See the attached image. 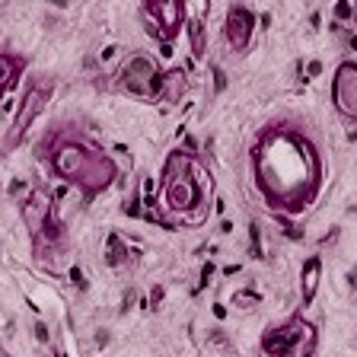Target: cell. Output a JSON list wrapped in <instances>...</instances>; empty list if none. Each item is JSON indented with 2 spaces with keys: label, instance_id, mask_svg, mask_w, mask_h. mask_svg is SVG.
Instances as JSON below:
<instances>
[{
  "label": "cell",
  "instance_id": "obj_1",
  "mask_svg": "<svg viewBox=\"0 0 357 357\" xmlns=\"http://www.w3.org/2000/svg\"><path fill=\"white\" fill-rule=\"evenodd\" d=\"M252 182L268 208L297 214L310 208L322 182V160L303 131L275 128L252 147Z\"/></svg>",
  "mask_w": 357,
  "mask_h": 357
},
{
  "label": "cell",
  "instance_id": "obj_2",
  "mask_svg": "<svg viewBox=\"0 0 357 357\" xmlns=\"http://www.w3.org/2000/svg\"><path fill=\"white\" fill-rule=\"evenodd\" d=\"M211 178L192 153H172L160 182V208L178 223H201L208 217Z\"/></svg>",
  "mask_w": 357,
  "mask_h": 357
},
{
  "label": "cell",
  "instance_id": "obj_3",
  "mask_svg": "<svg viewBox=\"0 0 357 357\" xmlns=\"http://www.w3.org/2000/svg\"><path fill=\"white\" fill-rule=\"evenodd\" d=\"M52 169L58 172L64 182L83 188V195H96L115 178V163L102 150H96L93 144L80 141V137H58L48 153Z\"/></svg>",
  "mask_w": 357,
  "mask_h": 357
},
{
  "label": "cell",
  "instance_id": "obj_4",
  "mask_svg": "<svg viewBox=\"0 0 357 357\" xmlns=\"http://www.w3.org/2000/svg\"><path fill=\"white\" fill-rule=\"evenodd\" d=\"M316 348V328L300 316H290L281 326H271L261 335L265 357H310Z\"/></svg>",
  "mask_w": 357,
  "mask_h": 357
},
{
  "label": "cell",
  "instance_id": "obj_5",
  "mask_svg": "<svg viewBox=\"0 0 357 357\" xmlns=\"http://www.w3.org/2000/svg\"><path fill=\"white\" fill-rule=\"evenodd\" d=\"M119 77H121L119 86L125 93H131V96H160V89H163V77H160L156 64L150 58H144V54L128 58V64L121 67Z\"/></svg>",
  "mask_w": 357,
  "mask_h": 357
},
{
  "label": "cell",
  "instance_id": "obj_6",
  "mask_svg": "<svg viewBox=\"0 0 357 357\" xmlns=\"http://www.w3.org/2000/svg\"><path fill=\"white\" fill-rule=\"evenodd\" d=\"M144 22H147L150 36L169 45L188 26L185 3H144Z\"/></svg>",
  "mask_w": 357,
  "mask_h": 357
},
{
  "label": "cell",
  "instance_id": "obj_7",
  "mask_svg": "<svg viewBox=\"0 0 357 357\" xmlns=\"http://www.w3.org/2000/svg\"><path fill=\"white\" fill-rule=\"evenodd\" d=\"M332 102L338 109V115L357 121V61L338 64L332 80Z\"/></svg>",
  "mask_w": 357,
  "mask_h": 357
},
{
  "label": "cell",
  "instance_id": "obj_8",
  "mask_svg": "<svg viewBox=\"0 0 357 357\" xmlns=\"http://www.w3.org/2000/svg\"><path fill=\"white\" fill-rule=\"evenodd\" d=\"M252 36H255L252 10L230 7V13H227V20H223V38H227V45H230L233 52H245L249 42H252Z\"/></svg>",
  "mask_w": 357,
  "mask_h": 357
},
{
  "label": "cell",
  "instance_id": "obj_9",
  "mask_svg": "<svg viewBox=\"0 0 357 357\" xmlns=\"http://www.w3.org/2000/svg\"><path fill=\"white\" fill-rule=\"evenodd\" d=\"M48 83H36V86L26 93V99H22V109H20V115H16V121H13V131H10V137H7V147H13L16 141H20L22 134H26V128L36 121V115L45 109V99H48Z\"/></svg>",
  "mask_w": 357,
  "mask_h": 357
},
{
  "label": "cell",
  "instance_id": "obj_10",
  "mask_svg": "<svg viewBox=\"0 0 357 357\" xmlns=\"http://www.w3.org/2000/svg\"><path fill=\"white\" fill-rule=\"evenodd\" d=\"M319 278H322V261L312 255V259H306L303 271H300V300H303V306L312 303L316 290H319Z\"/></svg>",
  "mask_w": 357,
  "mask_h": 357
},
{
  "label": "cell",
  "instance_id": "obj_11",
  "mask_svg": "<svg viewBox=\"0 0 357 357\" xmlns=\"http://www.w3.org/2000/svg\"><path fill=\"white\" fill-rule=\"evenodd\" d=\"M182 93H185V74H182V70H169V74L163 77V89H160V96H163L166 102H176Z\"/></svg>",
  "mask_w": 357,
  "mask_h": 357
},
{
  "label": "cell",
  "instance_id": "obj_12",
  "mask_svg": "<svg viewBox=\"0 0 357 357\" xmlns=\"http://www.w3.org/2000/svg\"><path fill=\"white\" fill-rule=\"evenodd\" d=\"M22 67V61L20 58H13V54H3V89H13V83H16V70Z\"/></svg>",
  "mask_w": 357,
  "mask_h": 357
},
{
  "label": "cell",
  "instance_id": "obj_13",
  "mask_svg": "<svg viewBox=\"0 0 357 357\" xmlns=\"http://www.w3.org/2000/svg\"><path fill=\"white\" fill-rule=\"evenodd\" d=\"M351 16H354V26H357V3H354V7H351Z\"/></svg>",
  "mask_w": 357,
  "mask_h": 357
}]
</instances>
